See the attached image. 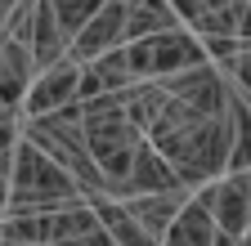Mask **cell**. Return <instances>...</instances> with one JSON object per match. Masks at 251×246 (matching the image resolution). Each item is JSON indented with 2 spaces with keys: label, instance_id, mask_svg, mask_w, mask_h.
<instances>
[{
  "label": "cell",
  "instance_id": "obj_1",
  "mask_svg": "<svg viewBox=\"0 0 251 246\" xmlns=\"http://www.w3.org/2000/svg\"><path fill=\"white\" fill-rule=\"evenodd\" d=\"M72 197H85L72 170H63L45 148H36L27 134L14 143V175H9V206L5 210H54Z\"/></svg>",
  "mask_w": 251,
  "mask_h": 246
},
{
  "label": "cell",
  "instance_id": "obj_2",
  "mask_svg": "<svg viewBox=\"0 0 251 246\" xmlns=\"http://www.w3.org/2000/svg\"><path fill=\"white\" fill-rule=\"evenodd\" d=\"M18 134H27L36 148H45L63 170H72V179L81 183L85 197L108 193V175L99 170V161H94V152L85 143V121H63L54 112H41V116H27Z\"/></svg>",
  "mask_w": 251,
  "mask_h": 246
},
{
  "label": "cell",
  "instance_id": "obj_3",
  "mask_svg": "<svg viewBox=\"0 0 251 246\" xmlns=\"http://www.w3.org/2000/svg\"><path fill=\"white\" fill-rule=\"evenodd\" d=\"M206 49L198 41L193 27H166V32H152V36H139V41H126V67H130L135 81H162L179 67H193L202 63Z\"/></svg>",
  "mask_w": 251,
  "mask_h": 246
},
{
  "label": "cell",
  "instance_id": "obj_4",
  "mask_svg": "<svg viewBox=\"0 0 251 246\" xmlns=\"http://www.w3.org/2000/svg\"><path fill=\"white\" fill-rule=\"evenodd\" d=\"M206 193H211V215L225 242H247L251 228V175L247 170H225L220 179H206Z\"/></svg>",
  "mask_w": 251,
  "mask_h": 246
},
{
  "label": "cell",
  "instance_id": "obj_5",
  "mask_svg": "<svg viewBox=\"0 0 251 246\" xmlns=\"http://www.w3.org/2000/svg\"><path fill=\"white\" fill-rule=\"evenodd\" d=\"M41 242H112L99 224L90 197H72L54 210H41Z\"/></svg>",
  "mask_w": 251,
  "mask_h": 246
},
{
  "label": "cell",
  "instance_id": "obj_6",
  "mask_svg": "<svg viewBox=\"0 0 251 246\" xmlns=\"http://www.w3.org/2000/svg\"><path fill=\"white\" fill-rule=\"evenodd\" d=\"M162 242H175V246H215V242H225V233H220L215 215H211L206 183H198V188L188 193V201L179 206V215L166 224Z\"/></svg>",
  "mask_w": 251,
  "mask_h": 246
},
{
  "label": "cell",
  "instance_id": "obj_7",
  "mask_svg": "<svg viewBox=\"0 0 251 246\" xmlns=\"http://www.w3.org/2000/svg\"><path fill=\"white\" fill-rule=\"evenodd\" d=\"M112 45H126V5H121V0H103V5L94 9V18L72 36L68 58L90 63V58H99V54L112 49Z\"/></svg>",
  "mask_w": 251,
  "mask_h": 246
},
{
  "label": "cell",
  "instance_id": "obj_8",
  "mask_svg": "<svg viewBox=\"0 0 251 246\" xmlns=\"http://www.w3.org/2000/svg\"><path fill=\"white\" fill-rule=\"evenodd\" d=\"M76 81H81V63H76V58H63V63L36 72V76H31L27 99H23V112L27 116H41V112L63 108L68 99H76Z\"/></svg>",
  "mask_w": 251,
  "mask_h": 246
},
{
  "label": "cell",
  "instance_id": "obj_9",
  "mask_svg": "<svg viewBox=\"0 0 251 246\" xmlns=\"http://www.w3.org/2000/svg\"><path fill=\"white\" fill-rule=\"evenodd\" d=\"M179 175H175V166L157 152L148 139H139V148H135V161H130V170H126V179L117 183V197H135V193H162V188H179Z\"/></svg>",
  "mask_w": 251,
  "mask_h": 246
},
{
  "label": "cell",
  "instance_id": "obj_10",
  "mask_svg": "<svg viewBox=\"0 0 251 246\" xmlns=\"http://www.w3.org/2000/svg\"><path fill=\"white\" fill-rule=\"evenodd\" d=\"M31 76H36L31 45H23V41L0 32V103L18 112L23 99H27V89H31Z\"/></svg>",
  "mask_w": 251,
  "mask_h": 246
},
{
  "label": "cell",
  "instance_id": "obj_11",
  "mask_svg": "<svg viewBox=\"0 0 251 246\" xmlns=\"http://www.w3.org/2000/svg\"><path fill=\"white\" fill-rule=\"evenodd\" d=\"M188 183H179V188H162V193H135V197H121L126 206L135 210V220L144 224V233L152 237V242H162V233H166V224L179 215V206L188 201Z\"/></svg>",
  "mask_w": 251,
  "mask_h": 246
},
{
  "label": "cell",
  "instance_id": "obj_12",
  "mask_svg": "<svg viewBox=\"0 0 251 246\" xmlns=\"http://www.w3.org/2000/svg\"><path fill=\"white\" fill-rule=\"evenodd\" d=\"M68 32L58 27V14L50 0H36V18H31V58H36V72L54 67L68 58Z\"/></svg>",
  "mask_w": 251,
  "mask_h": 246
},
{
  "label": "cell",
  "instance_id": "obj_13",
  "mask_svg": "<svg viewBox=\"0 0 251 246\" xmlns=\"http://www.w3.org/2000/svg\"><path fill=\"white\" fill-rule=\"evenodd\" d=\"M90 206H94V215H99V224L108 228V237H112V242H152V237L144 233V224L135 220V210L126 206L121 197L94 193V197H90Z\"/></svg>",
  "mask_w": 251,
  "mask_h": 246
},
{
  "label": "cell",
  "instance_id": "obj_14",
  "mask_svg": "<svg viewBox=\"0 0 251 246\" xmlns=\"http://www.w3.org/2000/svg\"><path fill=\"white\" fill-rule=\"evenodd\" d=\"M166 27H179V14L171 9V0H144V5H130V9H126V41L166 32Z\"/></svg>",
  "mask_w": 251,
  "mask_h": 246
},
{
  "label": "cell",
  "instance_id": "obj_15",
  "mask_svg": "<svg viewBox=\"0 0 251 246\" xmlns=\"http://www.w3.org/2000/svg\"><path fill=\"white\" fill-rule=\"evenodd\" d=\"M50 5H54V14H58V27H63V32H68V41H72L81 27L94 18V9H99L103 0H50Z\"/></svg>",
  "mask_w": 251,
  "mask_h": 246
},
{
  "label": "cell",
  "instance_id": "obj_16",
  "mask_svg": "<svg viewBox=\"0 0 251 246\" xmlns=\"http://www.w3.org/2000/svg\"><path fill=\"white\" fill-rule=\"evenodd\" d=\"M238 5H215V9H202L198 14V22H193V32L198 36H229V32H238Z\"/></svg>",
  "mask_w": 251,
  "mask_h": 246
},
{
  "label": "cell",
  "instance_id": "obj_17",
  "mask_svg": "<svg viewBox=\"0 0 251 246\" xmlns=\"http://www.w3.org/2000/svg\"><path fill=\"white\" fill-rule=\"evenodd\" d=\"M198 41H202V49H206L211 63H229V58L242 49V36L238 32H229V36H198Z\"/></svg>",
  "mask_w": 251,
  "mask_h": 246
},
{
  "label": "cell",
  "instance_id": "obj_18",
  "mask_svg": "<svg viewBox=\"0 0 251 246\" xmlns=\"http://www.w3.org/2000/svg\"><path fill=\"white\" fill-rule=\"evenodd\" d=\"M220 67H225V72L233 76V85H238L242 94L251 99V45H242V49L229 58V63H220Z\"/></svg>",
  "mask_w": 251,
  "mask_h": 246
},
{
  "label": "cell",
  "instance_id": "obj_19",
  "mask_svg": "<svg viewBox=\"0 0 251 246\" xmlns=\"http://www.w3.org/2000/svg\"><path fill=\"white\" fill-rule=\"evenodd\" d=\"M171 9L179 14V22H184V27H193V22H198V14H202L206 5H202V0H171Z\"/></svg>",
  "mask_w": 251,
  "mask_h": 246
},
{
  "label": "cell",
  "instance_id": "obj_20",
  "mask_svg": "<svg viewBox=\"0 0 251 246\" xmlns=\"http://www.w3.org/2000/svg\"><path fill=\"white\" fill-rule=\"evenodd\" d=\"M238 36H242V45H251V0H247L242 14H238Z\"/></svg>",
  "mask_w": 251,
  "mask_h": 246
},
{
  "label": "cell",
  "instance_id": "obj_21",
  "mask_svg": "<svg viewBox=\"0 0 251 246\" xmlns=\"http://www.w3.org/2000/svg\"><path fill=\"white\" fill-rule=\"evenodd\" d=\"M0 121H18V112H14V108H5V103H0Z\"/></svg>",
  "mask_w": 251,
  "mask_h": 246
},
{
  "label": "cell",
  "instance_id": "obj_22",
  "mask_svg": "<svg viewBox=\"0 0 251 246\" xmlns=\"http://www.w3.org/2000/svg\"><path fill=\"white\" fill-rule=\"evenodd\" d=\"M202 5H206V9H215V5H229V0H202Z\"/></svg>",
  "mask_w": 251,
  "mask_h": 246
},
{
  "label": "cell",
  "instance_id": "obj_23",
  "mask_svg": "<svg viewBox=\"0 0 251 246\" xmlns=\"http://www.w3.org/2000/svg\"><path fill=\"white\" fill-rule=\"evenodd\" d=\"M247 242H251V228H247Z\"/></svg>",
  "mask_w": 251,
  "mask_h": 246
}]
</instances>
